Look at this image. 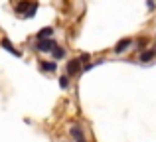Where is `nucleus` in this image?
Segmentation results:
<instances>
[{
	"label": "nucleus",
	"instance_id": "obj_15",
	"mask_svg": "<svg viewBox=\"0 0 156 142\" xmlns=\"http://www.w3.org/2000/svg\"><path fill=\"white\" fill-rule=\"evenodd\" d=\"M77 142H85V140H77Z\"/></svg>",
	"mask_w": 156,
	"mask_h": 142
},
{
	"label": "nucleus",
	"instance_id": "obj_9",
	"mask_svg": "<svg viewBox=\"0 0 156 142\" xmlns=\"http://www.w3.org/2000/svg\"><path fill=\"white\" fill-rule=\"evenodd\" d=\"M50 54H51V57L55 59V61H57V59H63V57H65V47L55 46V47H53V50L50 51Z\"/></svg>",
	"mask_w": 156,
	"mask_h": 142
},
{
	"label": "nucleus",
	"instance_id": "obj_1",
	"mask_svg": "<svg viewBox=\"0 0 156 142\" xmlns=\"http://www.w3.org/2000/svg\"><path fill=\"white\" fill-rule=\"evenodd\" d=\"M55 46H57L55 40L48 38V40H38V42L32 46V50H34V51H40V54H50V51H51Z\"/></svg>",
	"mask_w": 156,
	"mask_h": 142
},
{
	"label": "nucleus",
	"instance_id": "obj_6",
	"mask_svg": "<svg viewBox=\"0 0 156 142\" xmlns=\"http://www.w3.org/2000/svg\"><path fill=\"white\" fill-rule=\"evenodd\" d=\"M0 47H4V50H6L8 54L16 55V57H20V55H22V51H20V50H16V47L10 43V40H6V38H4V40H0Z\"/></svg>",
	"mask_w": 156,
	"mask_h": 142
},
{
	"label": "nucleus",
	"instance_id": "obj_11",
	"mask_svg": "<svg viewBox=\"0 0 156 142\" xmlns=\"http://www.w3.org/2000/svg\"><path fill=\"white\" fill-rule=\"evenodd\" d=\"M36 12H38V2H32V6L28 8V12L22 16V18H34V16H36Z\"/></svg>",
	"mask_w": 156,
	"mask_h": 142
},
{
	"label": "nucleus",
	"instance_id": "obj_3",
	"mask_svg": "<svg viewBox=\"0 0 156 142\" xmlns=\"http://www.w3.org/2000/svg\"><path fill=\"white\" fill-rule=\"evenodd\" d=\"M130 47H133V40L130 38H122L121 42H117V46L113 47V51L117 55H121V54H125L126 50H130Z\"/></svg>",
	"mask_w": 156,
	"mask_h": 142
},
{
	"label": "nucleus",
	"instance_id": "obj_4",
	"mask_svg": "<svg viewBox=\"0 0 156 142\" xmlns=\"http://www.w3.org/2000/svg\"><path fill=\"white\" fill-rule=\"evenodd\" d=\"M40 71H42V73H55L57 71V61H55V59L40 61Z\"/></svg>",
	"mask_w": 156,
	"mask_h": 142
},
{
	"label": "nucleus",
	"instance_id": "obj_14",
	"mask_svg": "<svg viewBox=\"0 0 156 142\" xmlns=\"http://www.w3.org/2000/svg\"><path fill=\"white\" fill-rule=\"evenodd\" d=\"M146 8H148V10H150V12H152V10H154V8H156V4H154V0H146Z\"/></svg>",
	"mask_w": 156,
	"mask_h": 142
},
{
	"label": "nucleus",
	"instance_id": "obj_8",
	"mask_svg": "<svg viewBox=\"0 0 156 142\" xmlns=\"http://www.w3.org/2000/svg\"><path fill=\"white\" fill-rule=\"evenodd\" d=\"M30 6H32V0H22V2H18L14 6V12H16V14H20V18H22V16L28 12V8H30Z\"/></svg>",
	"mask_w": 156,
	"mask_h": 142
},
{
	"label": "nucleus",
	"instance_id": "obj_7",
	"mask_svg": "<svg viewBox=\"0 0 156 142\" xmlns=\"http://www.w3.org/2000/svg\"><path fill=\"white\" fill-rule=\"evenodd\" d=\"M156 57V50H142L140 55H138V61L140 63H148Z\"/></svg>",
	"mask_w": 156,
	"mask_h": 142
},
{
	"label": "nucleus",
	"instance_id": "obj_12",
	"mask_svg": "<svg viewBox=\"0 0 156 142\" xmlns=\"http://www.w3.org/2000/svg\"><path fill=\"white\" fill-rule=\"evenodd\" d=\"M69 79H71V77L63 73V75L59 77V81H57V83H59V87H61V89H67V87H69Z\"/></svg>",
	"mask_w": 156,
	"mask_h": 142
},
{
	"label": "nucleus",
	"instance_id": "obj_13",
	"mask_svg": "<svg viewBox=\"0 0 156 142\" xmlns=\"http://www.w3.org/2000/svg\"><path fill=\"white\" fill-rule=\"evenodd\" d=\"M144 46H146V40L142 38V40H138V42L134 43V47H133V50H134V51H142V50H144Z\"/></svg>",
	"mask_w": 156,
	"mask_h": 142
},
{
	"label": "nucleus",
	"instance_id": "obj_10",
	"mask_svg": "<svg viewBox=\"0 0 156 142\" xmlns=\"http://www.w3.org/2000/svg\"><path fill=\"white\" fill-rule=\"evenodd\" d=\"M51 36H53V28L48 26V28H42V30L38 32L36 38H38V40H48V38H51Z\"/></svg>",
	"mask_w": 156,
	"mask_h": 142
},
{
	"label": "nucleus",
	"instance_id": "obj_5",
	"mask_svg": "<svg viewBox=\"0 0 156 142\" xmlns=\"http://www.w3.org/2000/svg\"><path fill=\"white\" fill-rule=\"evenodd\" d=\"M69 134H71L73 140H85V134H83V128L79 124H69Z\"/></svg>",
	"mask_w": 156,
	"mask_h": 142
},
{
	"label": "nucleus",
	"instance_id": "obj_2",
	"mask_svg": "<svg viewBox=\"0 0 156 142\" xmlns=\"http://www.w3.org/2000/svg\"><path fill=\"white\" fill-rule=\"evenodd\" d=\"M81 67H83V63L79 61V57H73L67 61V65H65V75L69 77H75L77 73H81Z\"/></svg>",
	"mask_w": 156,
	"mask_h": 142
}]
</instances>
